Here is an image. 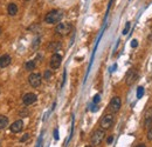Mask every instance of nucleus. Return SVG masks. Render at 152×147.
<instances>
[{
  "label": "nucleus",
  "mask_w": 152,
  "mask_h": 147,
  "mask_svg": "<svg viewBox=\"0 0 152 147\" xmlns=\"http://www.w3.org/2000/svg\"><path fill=\"white\" fill-rule=\"evenodd\" d=\"M63 17V12L60 9H53L49 11L45 17V21L47 24H57Z\"/></svg>",
  "instance_id": "1"
},
{
  "label": "nucleus",
  "mask_w": 152,
  "mask_h": 147,
  "mask_svg": "<svg viewBox=\"0 0 152 147\" xmlns=\"http://www.w3.org/2000/svg\"><path fill=\"white\" fill-rule=\"evenodd\" d=\"M105 137V132L104 129H96L94 133H93V136H91V145L93 146H98L101 142L103 141Z\"/></svg>",
  "instance_id": "2"
},
{
  "label": "nucleus",
  "mask_w": 152,
  "mask_h": 147,
  "mask_svg": "<svg viewBox=\"0 0 152 147\" xmlns=\"http://www.w3.org/2000/svg\"><path fill=\"white\" fill-rule=\"evenodd\" d=\"M55 31L60 35H68L71 31V25L69 22H60V24H57Z\"/></svg>",
  "instance_id": "3"
},
{
  "label": "nucleus",
  "mask_w": 152,
  "mask_h": 147,
  "mask_svg": "<svg viewBox=\"0 0 152 147\" xmlns=\"http://www.w3.org/2000/svg\"><path fill=\"white\" fill-rule=\"evenodd\" d=\"M113 122H115V117H113V114H105L101 119V127L103 129H109L113 125Z\"/></svg>",
  "instance_id": "4"
},
{
  "label": "nucleus",
  "mask_w": 152,
  "mask_h": 147,
  "mask_svg": "<svg viewBox=\"0 0 152 147\" xmlns=\"http://www.w3.org/2000/svg\"><path fill=\"white\" fill-rule=\"evenodd\" d=\"M121 106H122V100L119 96H113L110 104H109V109L111 113H117L119 109H121Z\"/></svg>",
  "instance_id": "5"
},
{
  "label": "nucleus",
  "mask_w": 152,
  "mask_h": 147,
  "mask_svg": "<svg viewBox=\"0 0 152 147\" xmlns=\"http://www.w3.org/2000/svg\"><path fill=\"white\" fill-rule=\"evenodd\" d=\"M28 82L32 87H39L42 82L41 74H39V73H32V74L28 77Z\"/></svg>",
  "instance_id": "6"
},
{
  "label": "nucleus",
  "mask_w": 152,
  "mask_h": 147,
  "mask_svg": "<svg viewBox=\"0 0 152 147\" xmlns=\"http://www.w3.org/2000/svg\"><path fill=\"white\" fill-rule=\"evenodd\" d=\"M138 79V73L136 69L131 68L128 71V73H126V77H125V81L126 84L129 85V86H131V85H133L136 82V80Z\"/></svg>",
  "instance_id": "7"
},
{
  "label": "nucleus",
  "mask_w": 152,
  "mask_h": 147,
  "mask_svg": "<svg viewBox=\"0 0 152 147\" xmlns=\"http://www.w3.org/2000/svg\"><path fill=\"white\" fill-rule=\"evenodd\" d=\"M61 63H62V57L57 53H54L52 55V58H50V67H52L53 69H56V68L60 67Z\"/></svg>",
  "instance_id": "8"
},
{
  "label": "nucleus",
  "mask_w": 152,
  "mask_h": 147,
  "mask_svg": "<svg viewBox=\"0 0 152 147\" xmlns=\"http://www.w3.org/2000/svg\"><path fill=\"white\" fill-rule=\"evenodd\" d=\"M144 126L146 128H150L152 126V107H149L144 115Z\"/></svg>",
  "instance_id": "9"
},
{
  "label": "nucleus",
  "mask_w": 152,
  "mask_h": 147,
  "mask_svg": "<svg viewBox=\"0 0 152 147\" xmlns=\"http://www.w3.org/2000/svg\"><path fill=\"white\" fill-rule=\"evenodd\" d=\"M36 99H37V98H36V95L34 93H27V94L23 95L22 101L26 106H29V105H33L36 101Z\"/></svg>",
  "instance_id": "10"
},
{
  "label": "nucleus",
  "mask_w": 152,
  "mask_h": 147,
  "mask_svg": "<svg viewBox=\"0 0 152 147\" xmlns=\"http://www.w3.org/2000/svg\"><path fill=\"white\" fill-rule=\"evenodd\" d=\"M11 131L13 132V133H19V132H21L22 129H23V121L22 120H17V121H14L13 124L11 125Z\"/></svg>",
  "instance_id": "11"
},
{
  "label": "nucleus",
  "mask_w": 152,
  "mask_h": 147,
  "mask_svg": "<svg viewBox=\"0 0 152 147\" xmlns=\"http://www.w3.org/2000/svg\"><path fill=\"white\" fill-rule=\"evenodd\" d=\"M12 63V58L8 54H4L0 57V68H5L7 66H9Z\"/></svg>",
  "instance_id": "12"
},
{
  "label": "nucleus",
  "mask_w": 152,
  "mask_h": 147,
  "mask_svg": "<svg viewBox=\"0 0 152 147\" xmlns=\"http://www.w3.org/2000/svg\"><path fill=\"white\" fill-rule=\"evenodd\" d=\"M7 12H8V14L9 16H17V13H18V6L14 4V3H11L9 5H8V8H7Z\"/></svg>",
  "instance_id": "13"
},
{
  "label": "nucleus",
  "mask_w": 152,
  "mask_h": 147,
  "mask_svg": "<svg viewBox=\"0 0 152 147\" xmlns=\"http://www.w3.org/2000/svg\"><path fill=\"white\" fill-rule=\"evenodd\" d=\"M8 126V118L6 115H0V131Z\"/></svg>",
  "instance_id": "14"
},
{
  "label": "nucleus",
  "mask_w": 152,
  "mask_h": 147,
  "mask_svg": "<svg viewBox=\"0 0 152 147\" xmlns=\"http://www.w3.org/2000/svg\"><path fill=\"white\" fill-rule=\"evenodd\" d=\"M61 47V44L60 42H57V41H54V42H52L49 45V50L52 51V52H55V51H57L59 48Z\"/></svg>",
  "instance_id": "15"
},
{
  "label": "nucleus",
  "mask_w": 152,
  "mask_h": 147,
  "mask_svg": "<svg viewBox=\"0 0 152 147\" xmlns=\"http://www.w3.org/2000/svg\"><path fill=\"white\" fill-rule=\"evenodd\" d=\"M35 66H36L35 61H34V60H31V61H28V63L26 64V69H27V71H33V69L35 68Z\"/></svg>",
  "instance_id": "16"
},
{
  "label": "nucleus",
  "mask_w": 152,
  "mask_h": 147,
  "mask_svg": "<svg viewBox=\"0 0 152 147\" xmlns=\"http://www.w3.org/2000/svg\"><path fill=\"white\" fill-rule=\"evenodd\" d=\"M143 95H144V87L139 86L138 90H137V98H138V99H141Z\"/></svg>",
  "instance_id": "17"
},
{
  "label": "nucleus",
  "mask_w": 152,
  "mask_h": 147,
  "mask_svg": "<svg viewBox=\"0 0 152 147\" xmlns=\"http://www.w3.org/2000/svg\"><path fill=\"white\" fill-rule=\"evenodd\" d=\"M130 22H126V25H125V27H124V30H123V34L125 35V34H128L129 33V30H130Z\"/></svg>",
  "instance_id": "18"
},
{
  "label": "nucleus",
  "mask_w": 152,
  "mask_h": 147,
  "mask_svg": "<svg viewBox=\"0 0 152 147\" xmlns=\"http://www.w3.org/2000/svg\"><path fill=\"white\" fill-rule=\"evenodd\" d=\"M50 78H52V72H50L49 69H47L45 72V79L46 80H50Z\"/></svg>",
  "instance_id": "19"
},
{
  "label": "nucleus",
  "mask_w": 152,
  "mask_h": 147,
  "mask_svg": "<svg viewBox=\"0 0 152 147\" xmlns=\"http://www.w3.org/2000/svg\"><path fill=\"white\" fill-rule=\"evenodd\" d=\"M146 137H147V140H150V141L152 140V126L149 128V131H147V136H146Z\"/></svg>",
  "instance_id": "20"
},
{
  "label": "nucleus",
  "mask_w": 152,
  "mask_h": 147,
  "mask_svg": "<svg viewBox=\"0 0 152 147\" xmlns=\"http://www.w3.org/2000/svg\"><path fill=\"white\" fill-rule=\"evenodd\" d=\"M99 100H101L99 94H96V95L94 96V104H98V102H99Z\"/></svg>",
  "instance_id": "21"
},
{
  "label": "nucleus",
  "mask_w": 152,
  "mask_h": 147,
  "mask_svg": "<svg viewBox=\"0 0 152 147\" xmlns=\"http://www.w3.org/2000/svg\"><path fill=\"white\" fill-rule=\"evenodd\" d=\"M137 46H138V40L133 39V40L131 41V47H132V48H136Z\"/></svg>",
  "instance_id": "22"
},
{
  "label": "nucleus",
  "mask_w": 152,
  "mask_h": 147,
  "mask_svg": "<svg viewBox=\"0 0 152 147\" xmlns=\"http://www.w3.org/2000/svg\"><path fill=\"white\" fill-rule=\"evenodd\" d=\"M28 138H29V134H25V137H23V138H21V142L26 141V140H27Z\"/></svg>",
  "instance_id": "23"
},
{
  "label": "nucleus",
  "mask_w": 152,
  "mask_h": 147,
  "mask_svg": "<svg viewBox=\"0 0 152 147\" xmlns=\"http://www.w3.org/2000/svg\"><path fill=\"white\" fill-rule=\"evenodd\" d=\"M91 107H93V108H91V111H93V112H96V111H97V109H98V107L96 106V104H95V105H93Z\"/></svg>",
  "instance_id": "24"
},
{
  "label": "nucleus",
  "mask_w": 152,
  "mask_h": 147,
  "mask_svg": "<svg viewBox=\"0 0 152 147\" xmlns=\"http://www.w3.org/2000/svg\"><path fill=\"white\" fill-rule=\"evenodd\" d=\"M54 137H55V139H56V140L59 139V133H57V129H55V131H54Z\"/></svg>",
  "instance_id": "25"
},
{
  "label": "nucleus",
  "mask_w": 152,
  "mask_h": 147,
  "mask_svg": "<svg viewBox=\"0 0 152 147\" xmlns=\"http://www.w3.org/2000/svg\"><path fill=\"white\" fill-rule=\"evenodd\" d=\"M112 140H113V137L111 136V137H109V138H108V140H107V142H108V144H111V142H112Z\"/></svg>",
  "instance_id": "26"
},
{
  "label": "nucleus",
  "mask_w": 152,
  "mask_h": 147,
  "mask_svg": "<svg viewBox=\"0 0 152 147\" xmlns=\"http://www.w3.org/2000/svg\"><path fill=\"white\" fill-rule=\"evenodd\" d=\"M26 1H28V0H26Z\"/></svg>",
  "instance_id": "27"
},
{
  "label": "nucleus",
  "mask_w": 152,
  "mask_h": 147,
  "mask_svg": "<svg viewBox=\"0 0 152 147\" xmlns=\"http://www.w3.org/2000/svg\"><path fill=\"white\" fill-rule=\"evenodd\" d=\"M0 32H1V31H0Z\"/></svg>",
  "instance_id": "28"
}]
</instances>
